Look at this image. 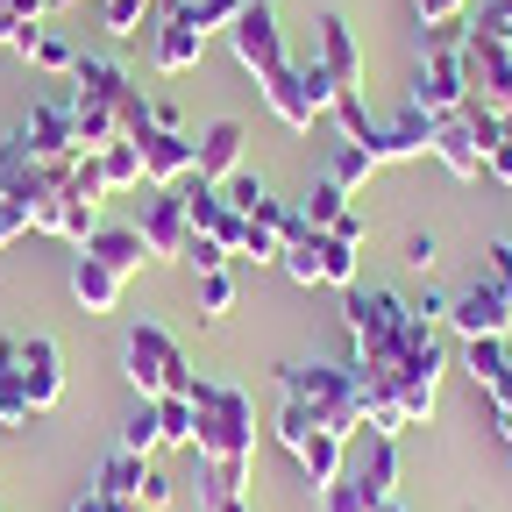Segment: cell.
<instances>
[{"instance_id": "cell-1", "label": "cell", "mask_w": 512, "mask_h": 512, "mask_svg": "<svg viewBox=\"0 0 512 512\" xmlns=\"http://www.w3.org/2000/svg\"><path fill=\"white\" fill-rule=\"evenodd\" d=\"M192 456L200 463H249L256 456V406L228 377H192Z\"/></svg>"}, {"instance_id": "cell-2", "label": "cell", "mask_w": 512, "mask_h": 512, "mask_svg": "<svg viewBox=\"0 0 512 512\" xmlns=\"http://www.w3.org/2000/svg\"><path fill=\"white\" fill-rule=\"evenodd\" d=\"M278 392L299 399L320 427L335 434H363V392H356V363H285L278 370Z\"/></svg>"}, {"instance_id": "cell-3", "label": "cell", "mask_w": 512, "mask_h": 512, "mask_svg": "<svg viewBox=\"0 0 512 512\" xmlns=\"http://www.w3.org/2000/svg\"><path fill=\"white\" fill-rule=\"evenodd\" d=\"M342 313H349V335H356V370L363 377H399V320H406V299L384 292V285H349L342 292Z\"/></svg>"}, {"instance_id": "cell-4", "label": "cell", "mask_w": 512, "mask_h": 512, "mask_svg": "<svg viewBox=\"0 0 512 512\" xmlns=\"http://www.w3.org/2000/svg\"><path fill=\"white\" fill-rule=\"evenodd\" d=\"M121 377L136 384V399H164V392H192V363L185 349L164 335V328H128V349H121Z\"/></svg>"}, {"instance_id": "cell-5", "label": "cell", "mask_w": 512, "mask_h": 512, "mask_svg": "<svg viewBox=\"0 0 512 512\" xmlns=\"http://www.w3.org/2000/svg\"><path fill=\"white\" fill-rule=\"evenodd\" d=\"M256 86H264V107H271L285 128H299V136H306L320 114H335V100H342V86L320 72V64H278V72L256 79Z\"/></svg>"}, {"instance_id": "cell-6", "label": "cell", "mask_w": 512, "mask_h": 512, "mask_svg": "<svg viewBox=\"0 0 512 512\" xmlns=\"http://www.w3.org/2000/svg\"><path fill=\"white\" fill-rule=\"evenodd\" d=\"M228 50H235V64H242L249 79H271L278 64H292V57H285V29H278V8H271V0H249V8L235 15Z\"/></svg>"}, {"instance_id": "cell-7", "label": "cell", "mask_w": 512, "mask_h": 512, "mask_svg": "<svg viewBox=\"0 0 512 512\" xmlns=\"http://www.w3.org/2000/svg\"><path fill=\"white\" fill-rule=\"evenodd\" d=\"M15 143H22L29 157H43V164H79V157H86V150H79V128H72V100H64V93H50V100H36V107L22 114Z\"/></svg>"}, {"instance_id": "cell-8", "label": "cell", "mask_w": 512, "mask_h": 512, "mask_svg": "<svg viewBox=\"0 0 512 512\" xmlns=\"http://www.w3.org/2000/svg\"><path fill=\"white\" fill-rule=\"evenodd\" d=\"M64 171H72V164H43V157H29L22 143H0V192L29 207V228H36V214H43V207L57 200Z\"/></svg>"}, {"instance_id": "cell-9", "label": "cell", "mask_w": 512, "mask_h": 512, "mask_svg": "<svg viewBox=\"0 0 512 512\" xmlns=\"http://www.w3.org/2000/svg\"><path fill=\"white\" fill-rule=\"evenodd\" d=\"M441 328H456L463 342H484V335H512V299H505V292H498L491 278H477L470 292H456V299H448Z\"/></svg>"}, {"instance_id": "cell-10", "label": "cell", "mask_w": 512, "mask_h": 512, "mask_svg": "<svg viewBox=\"0 0 512 512\" xmlns=\"http://www.w3.org/2000/svg\"><path fill=\"white\" fill-rule=\"evenodd\" d=\"M470 100V79H463V50H420V79H413V107L420 114H456Z\"/></svg>"}, {"instance_id": "cell-11", "label": "cell", "mask_w": 512, "mask_h": 512, "mask_svg": "<svg viewBox=\"0 0 512 512\" xmlns=\"http://www.w3.org/2000/svg\"><path fill=\"white\" fill-rule=\"evenodd\" d=\"M15 370H22L29 413H50L64 399V349L50 335H15Z\"/></svg>"}, {"instance_id": "cell-12", "label": "cell", "mask_w": 512, "mask_h": 512, "mask_svg": "<svg viewBox=\"0 0 512 512\" xmlns=\"http://www.w3.org/2000/svg\"><path fill=\"white\" fill-rule=\"evenodd\" d=\"M242 150H249V128H242V121H207L200 143H192V178L228 185V178L242 171Z\"/></svg>"}, {"instance_id": "cell-13", "label": "cell", "mask_w": 512, "mask_h": 512, "mask_svg": "<svg viewBox=\"0 0 512 512\" xmlns=\"http://www.w3.org/2000/svg\"><path fill=\"white\" fill-rule=\"evenodd\" d=\"M136 150H143V178H150L157 192L192 178V136H185V128H143Z\"/></svg>"}, {"instance_id": "cell-14", "label": "cell", "mask_w": 512, "mask_h": 512, "mask_svg": "<svg viewBox=\"0 0 512 512\" xmlns=\"http://www.w3.org/2000/svg\"><path fill=\"white\" fill-rule=\"evenodd\" d=\"M200 50H207V29H200V15H192V0L185 8H171L164 22H157V72H192L200 64Z\"/></svg>"}, {"instance_id": "cell-15", "label": "cell", "mask_w": 512, "mask_h": 512, "mask_svg": "<svg viewBox=\"0 0 512 512\" xmlns=\"http://www.w3.org/2000/svg\"><path fill=\"white\" fill-rule=\"evenodd\" d=\"M463 370L477 377V392H484L491 406H512V335L463 342Z\"/></svg>"}, {"instance_id": "cell-16", "label": "cell", "mask_w": 512, "mask_h": 512, "mask_svg": "<svg viewBox=\"0 0 512 512\" xmlns=\"http://www.w3.org/2000/svg\"><path fill=\"white\" fill-rule=\"evenodd\" d=\"M320 72H328L342 93H363V50H356V29L342 15H320Z\"/></svg>"}, {"instance_id": "cell-17", "label": "cell", "mask_w": 512, "mask_h": 512, "mask_svg": "<svg viewBox=\"0 0 512 512\" xmlns=\"http://www.w3.org/2000/svg\"><path fill=\"white\" fill-rule=\"evenodd\" d=\"M427 157H434L448 178H484V143L470 136V121H463V114H441V121H434Z\"/></svg>"}, {"instance_id": "cell-18", "label": "cell", "mask_w": 512, "mask_h": 512, "mask_svg": "<svg viewBox=\"0 0 512 512\" xmlns=\"http://www.w3.org/2000/svg\"><path fill=\"white\" fill-rule=\"evenodd\" d=\"M427 143H434V114L406 107L399 121H384V128H377V143H370V164L384 171V164H406V157H427Z\"/></svg>"}, {"instance_id": "cell-19", "label": "cell", "mask_w": 512, "mask_h": 512, "mask_svg": "<svg viewBox=\"0 0 512 512\" xmlns=\"http://www.w3.org/2000/svg\"><path fill=\"white\" fill-rule=\"evenodd\" d=\"M292 456H299V470H306V484H313V491H328L335 477H349V434L313 427V434L292 448Z\"/></svg>"}, {"instance_id": "cell-20", "label": "cell", "mask_w": 512, "mask_h": 512, "mask_svg": "<svg viewBox=\"0 0 512 512\" xmlns=\"http://www.w3.org/2000/svg\"><path fill=\"white\" fill-rule=\"evenodd\" d=\"M185 235H192L185 200H178V185H164L157 200L143 207V242H150V256H178V249H185Z\"/></svg>"}, {"instance_id": "cell-21", "label": "cell", "mask_w": 512, "mask_h": 512, "mask_svg": "<svg viewBox=\"0 0 512 512\" xmlns=\"http://www.w3.org/2000/svg\"><path fill=\"white\" fill-rule=\"evenodd\" d=\"M121 292H128V278H121V271H107L100 256H86V249L72 256V299H79L86 313H114V306H121Z\"/></svg>"}, {"instance_id": "cell-22", "label": "cell", "mask_w": 512, "mask_h": 512, "mask_svg": "<svg viewBox=\"0 0 512 512\" xmlns=\"http://www.w3.org/2000/svg\"><path fill=\"white\" fill-rule=\"evenodd\" d=\"M86 256H100V264L107 271H121V278H136L143 264H157V256H150V242H143V228H93V242H86Z\"/></svg>"}, {"instance_id": "cell-23", "label": "cell", "mask_w": 512, "mask_h": 512, "mask_svg": "<svg viewBox=\"0 0 512 512\" xmlns=\"http://www.w3.org/2000/svg\"><path fill=\"white\" fill-rule=\"evenodd\" d=\"M64 100H72V128H79V150H86V157H93V150H107V143L121 136V114H114L100 93H79V86H72Z\"/></svg>"}, {"instance_id": "cell-24", "label": "cell", "mask_w": 512, "mask_h": 512, "mask_svg": "<svg viewBox=\"0 0 512 512\" xmlns=\"http://www.w3.org/2000/svg\"><path fill=\"white\" fill-rule=\"evenodd\" d=\"M349 477L363 484V498H370V505H384V498L399 491V441H377V434H370V456H363Z\"/></svg>"}, {"instance_id": "cell-25", "label": "cell", "mask_w": 512, "mask_h": 512, "mask_svg": "<svg viewBox=\"0 0 512 512\" xmlns=\"http://www.w3.org/2000/svg\"><path fill=\"white\" fill-rule=\"evenodd\" d=\"M93 157H100L107 192H136V185H143V150H136V136H114V143L93 150Z\"/></svg>"}, {"instance_id": "cell-26", "label": "cell", "mask_w": 512, "mask_h": 512, "mask_svg": "<svg viewBox=\"0 0 512 512\" xmlns=\"http://www.w3.org/2000/svg\"><path fill=\"white\" fill-rule=\"evenodd\" d=\"M0 427H29V392L15 370V335H0Z\"/></svg>"}, {"instance_id": "cell-27", "label": "cell", "mask_w": 512, "mask_h": 512, "mask_svg": "<svg viewBox=\"0 0 512 512\" xmlns=\"http://www.w3.org/2000/svg\"><path fill=\"white\" fill-rule=\"evenodd\" d=\"M143 477H150V456H128V448H114V456L100 463V477H93V491H107V498H136Z\"/></svg>"}, {"instance_id": "cell-28", "label": "cell", "mask_w": 512, "mask_h": 512, "mask_svg": "<svg viewBox=\"0 0 512 512\" xmlns=\"http://www.w3.org/2000/svg\"><path fill=\"white\" fill-rule=\"evenodd\" d=\"M100 15H107V36H143L150 22H164V8H157V0H100Z\"/></svg>"}, {"instance_id": "cell-29", "label": "cell", "mask_w": 512, "mask_h": 512, "mask_svg": "<svg viewBox=\"0 0 512 512\" xmlns=\"http://www.w3.org/2000/svg\"><path fill=\"white\" fill-rule=\"evenodd\" d=\"M192 306H200V320H228V313H235V278H228V264L192 278Z\"/></svg>"}, {"instance_id": "cell-30", "label": "cell", "mask_w": 512, "mask_h": 512, "mask_svg": "<svg viewBox=\"0 0 512 512\" xmlns=\"http://www.w3.org/2000/svg\"><path fill=\"white\" fill-rule=\"evenodd\" d=\"M121 448H128V456H157V448H164V427H157V399H136V413L121 420Z\"/></svg>"}, {"instance_id": "cell-31", "label": "cell", "mask_w": 512, "mask_h": 512, "mask_svg": "<svg viewBox=\"0 0 512 512\" xmlns=\"http://www.w3.org/2000/svg\"><path fill=\"white\" fill-rule=\"evenodd\" d=\"M299 214H306L313 228H335V221L349 214V192H342L335 178H313V185H306V200H299Z\"/></svg>"}, {"instance_id": "cell-32", "label": "cell", "mask_w": 512, "mask_h": 512, "mask_svg": "<svg viewBox=\"0 0 512 512\" xmlns=\"http://www.w3.org/2000/svg\"><path fill=\"white\" fill-rule=\"evenodd\" d=\"M285 278H292V285H328V256H320V228H313V235H299V242L285 249Z\"/></svg>"}, {"instance_id": "cell-33", "label": "cell", "mask_w": 512, "mask_h": 512, "mask_svg": "<svg viewBox=\"0 0 512 512\" xmlns=\"http://www.w3.org/2000/svg\"><path fill=\"white\" fill-rule=\"evenodd\" d=\"M249 221H264V228H271L285 249H292L299 235H313V221L299 214V200H256V214H249Z\"/></svg>"}, {"instance_id": "cell-34", "label": "cell", "mask_w": 512, "mask_h": 512, "mask_svg": "<svg viewBox=\"0 0 512 512\" xmlns=\"http://www.w3.org/2000/svg\"><path fill=\"white\" fill-rule=\"evenodd\" d=\"M370 171H377V164H370V150L335 143V150H328V171H320V178H335L342 192H356V185H370Z\"/></svg>"}, {"instance_id": "cell-35", "label": "cell", "mask_w": 512, "mask_h": 512, "mask_svg": "<svg viewBox=\"0 0 512 512\" xmlns=\"http://www.w3.org/2000/svg\"><path fill=\"white\" fill-rule=\"evenodd\" d=\"M157 427H164V448H192V427H200V420H192V399L164 392L157 399Z\"/></svg>"}, {"instance_id": "cell-36", "label": "cell", "mask_w": 512, "mask_h": 512, "mask_svg": "<svg viewBox=\"0 0 512 512\" xmlns=\"http://www.w3.org/2000/svg\"><path fill=\"white\" fill-rule=\"evenodd\" d=\"M434 384H441V377L399 370V413H406V427H427V420H434Z\"/></svg>"}, {"instance_id": "cell-37", "label": "cell", "mask_w": 512, "mask_h": 512, "mask_svg": "<svg viewBox=\"0 0 512 512\" xmlns=\"http://www.w3.org/2000/svg\"><path fill=\"white\" fill-rule=\"evenodd\" d=\"M29 64H36V72H57V79H72V64H79V50L72 43H64V36H36V50H29Z\"/></svg>"}, {"instance_id": "cell-38", "label": "cell", "mask_w": 512, "mask_h": 512, "mask_svg": "<svg viewBox=\"0 0 512 512\" xmlns=\"http://www.w3.org/2000/svg\"><path fill=\"white\" fill-rule=\"evenodd\" d=\"M320 256H328V285H335V292L363 285V278H356V249H349V242H335L328 228H320Z\"/></svg>"}, {"instance_id": "cell-39", "label": "cell", "mask_w": 512, "mask_h": 512, "mask_svg": "<svg viewBox=\"0 0 512 512\" xmlns=\"http://www.w3.org/2000/svg\"><path fill=\"white\" fill-rule=\"evenodd\" d=\"M221 200H228L235 214H256V200H271V185H264V178H256V171L242 164V171H235V178L221 185Z\"/></svg>"}, {"instance_id": "cell-40", "label": "cell", "mask_w": 512, "mask_h": 512, "mask_svg": "<svg viewBox=\"0 0 512 512\" xmlns=\"http://www.w3.org/2000/svg\"><path fill=\"white\" fill-rule=\"evenodd\" d=\"M178 264H192V278H200V271H221V264H228V249H221L214 235H185Z\"/></svg>"}, {"instance_id": "cell-41", "label": "cell", "mask_w": 512, "mask_h": 512, "mask_svg": "<svg viewBox=\"0 0 512 512\" xmlns=\"http://www.w3.org/2000/svg\"><path fill=\"white\" fill-rule=\"evenodd\" d=\"M242 264H285V242H278L264 221H249V235H242Z\"/></svg>"}, {"instance_id": "cell-42", "label": "cell", "mask_w": 512, "mask_h": 512, "mask_svg": "<svg viewBox=\"0 0 512 512\" xmlns=\"http://www.w3.org/2000/svg\"><path fill=\"white\" fill-rule=\"evenodd\" d=\"M320 512H377V505L363 498V484H356V477H335L328 491H320Z\"/></svg>"}, {"instance_id": "cell-43", "label": "cell", "mask_w": 512, "mask_h": 512, "mask_svg": "<svg viewBox=\"0 0 512 512\" xmlns=\"http://www.w3.org/2000/svg\"><path fill=\"white\" fill-rule=\"evenodd\" d=\"M313 427H320V420H313V413H306L299 399H285V406H278V427H271V434H278L285 448H299V441H306Z\"/></svg>"}, {"instance_id": "cell-44", "label": "cell", "mask_w": 512, "mask_h": 512, "mask_svg": "<svg viewBox=\"0 0 512 512\" xmlns=\"http://www.w3.org/2000/svg\"><path fill=\"white\" fill-rule=\"evenodd\" d=\"M249 8V0H192V15H200V29L214 36V29H235V15Z\"/></svg>"}, {"instance_id": "cell-45", "label": "cell", "mask_w": 512, "mask_h": 512, "mask_svg": "<svg viewBox=\"0 0 512 512\" xmlns=\"http://www.w3.org/2000/svg\"><path fill=\"white\" fill-rule=\"evenodd\" d=\"M406 264H413V271H434V264H441V235H434V228H413V235H406Z\"/></svg>"}, {"instance_id": "cell-46", "label": "cell", "mask_w": 512, "mask_h": 512, "mask_svg": "<svg viewBox=\"0 0 512 512\" xmlns=\"http://www.w3.org/2000/svg\"><path fill=\"white\" fill-rule=\"evenodd\" d=\"M22 235H29V207L0 192V249H8V242H22Z\"/></svg>"}, {"instance_id": "cell-47", "label": "cell", "mask_w": 512, "mask_h": 512, "mask_svg": "<svg viewBox=\"0 0 512 512\" xmlns=\"http://www.w3.org/2000/svg\"><path fill=\"white\" fill-rule=\"evenodd\" d=\"M72 512H143V505H136V498H107V491H93V484H86V491L72 498Z\"/></svg>"}, {"instance_id": "cell-48", "label": "cell", "mask_w": 512, "mask_h": 512, "mask_svg": "<svg viewBox=\"0 0 512 512\" xmlns=\"http://www.w3.org/2000/svg\"><path fill=\"white\" fill-rule=\"evenodd\" d=\"M484 36H498V43H512V0H484V22H477Z\"/></svg>"}, {"instance_id": "cell-49", "label": "cell", "mask_w": 512, "mask_h": 512, "mask_svg": "<svg viewBox=\"0 0 512 512\" xmlns=\"http://www.w3.org/2000/svg\"><path fill=\"white\" fill-rule=\"evenodd\" d=\"M484 256H491V271H484V278H491V285H498V292L512 299V242H491Z\"/></svg>"}, {"instance_id": "cell-50", "label": "cell", "mask_w": 512, "mask_h": 512, "mask_svg": "<svg viewBox=\"0 0 512 512\" xmlns=\"http://www.w3.org/2000/svg\"><path fill=\"white\" fill-rule=\"evenodd\" d=\"M484 178H491V185H512V136L484 150Z\"/></svg>"}, {"instance_id": "cell-51", "label": "cell", "mask_w": 512, "mask_h": 512, "mask_svg": "<svg viewBox=\"0 0 512 512\" xmlns=\"http://www.w3.org/2000/svg\"><path fill=\"white\" fill-rule=\"evenodd\" d=\"M136 505H143V512H164V505H171V477H157V470H150V477H143V491H136Z\"/></svg>"}, {"instance_id": "cell-52", "label": "cell", "mask_w": 512, "mask_h": 512, "mask_svg": "<svg viewBox=\"0 0 512 512\" xmlns=\"http://www.w3.org/2000/svg\"><path fill=\"white\" fill-rule=\"evenodd\" d=\"M413 8H420V22H463L470 0H413Z\"/></svg>"}, {"instance_id": "cell-53", "label": "cell", "mask_w": 512, "mask_h": 512, "mask_svg": "<svg viewBox=\"0 0 512 512\" xmlns=\"http://www.w3.org/2000/svg\"><path fill=\"white\" fill-rule=\"evenodd\" d=\"M328 235H335V242H349V249H363V235H370V221H363V214L349 207V214H342V221H335Z\"/></svg>"}, {"instance_id": "cell-54", "label": "cell", "mask_w": 512, "mask_h": 512, "mask_svg": "<svg viewBox=\"0 0 512 512\" xmlns=\"http://www.w3.org/2000/svg\"><path fill=\"white\" fill-rule=\"evenodd\" d=\"M150 128H185V114H178V100H150Z\"/></svg>"}, {"instance_id": "cell-55", "label": "cell", "mask_w": 512, "mask_h": 512, "mask_svg": "<svg viewBox=\"0 0 512 512\" xmlns=\"http://www.w3.org/2000/svg\"><path fill=\"white\" fill-rule=\"evenodd\" d=\"M0 8H8L15 22H43V8H50V0H0Z\"/></svg>"}, {"instance_id": "cell-56", "label": "cell", "mask_w": 512, "mask_h": 512, "mask_svg": "<svg viewBox=\"0 0 512 512\" xmlns=\"http://www.w3.org/2000/svg\"><path fill=\"white\" fill-rule=\"evenodd\" d=\"M491 427H498V441H505V456H512V406H491Z\"/></svg>"}, {"instance_id": "cell-57", "label": "cell", "mask_w": 512, "mask_h": 512, "mask_svg": "<svg viewBox=\"0 0 512 512\" xmlns=\"http://www.w3.org/2000/svg\"><path fill=\"white\" fill-rule=\"evenodd\" d=\"M15 36H22V22H15L8 8H0V50H15Z\"/></svg>"}, {"instance_id": "cell-58", "label": "cell", "mask_w": 512, "mask_h": 512, "mask_svg": "<svg viewBox=\"0 0 512 512\" xmlns=\"http://www.w3.org/2000/svg\"><path fill=\"white\" fill-rule=\"evenodd\" d=\"M377 512H406V505H399V498H384V505H377Z\"/></svg>"}]
</instances>
